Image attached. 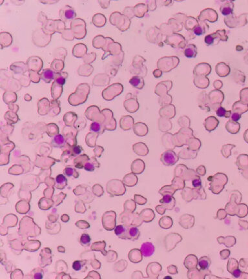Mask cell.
<instances>
[{
	"label": "cell",
	"instance_id": "cell-1",
	"mask_svg": "<svg viewBox=\"0 0 248 279\" xmlns=\"http://www.w3.org/2000/svg\"><path fill=\"white\" fill-rule=\"evenodd\" d=\"M208 180L210 181L209 189L212 191V193L216 194L222 192L224 188V185L227 182V176L221 173H218L214 176H209Z\"/></svg>",
	"mask_w": 248,
	"mask_h": 279
},
{
	"label": "cell",
	"instance_id": "cell-2",
	"mask_svg": "<svg viewBox=\"0 0 248 279\" xmlns=\"http://www.w3.org/2000/svg\"><path fill=\"white\" fill-rule=\"evenodd\" d=\"M193 136V131L191 129L184 128L182 129L178 133L173 136V143L177 147H182L185 144H187L189 140Z\"/></svg>",
	"mask_w": 248,
	"mask_h": 279
},
{
	"label": "cell",
	"instance_id": "cell-3",
	"mask_svg": "<svg viewBox=\"0 0 248 279\" xmlns=\"http://www.w3.org/2000/svg\"><path fill=\"white\" fill-rule=\"evenodd\" d=\"M160 160L165 166H173L178 161V156L173 150H167L162 154Z\"/></svg>",
	"mask_w": 248,
	"mask_h": 279
},
{
	"label": "cell",
	"instance_id": "cell-4",
	"mask_svg": "<svg viewBox=\"0 0 248 279\" xmlns=\"http://www.w3.org/2000/svg\"><path fill=\"white\" fill-rule=\"evenodd\" d=\"M224 100L223 92L215 90V91H211L209 94V103L212 105L213 109H216V111L220 106V104Z\"/></svg>",
	"mask_w": 248,
	"mask_h": 279
},
{
	"label": "cell",
	"instance_id": "cell-5",
	"mask_svg": "<svg viewBox=\"0 0 248 279\" xmlns=\"http://www.w3.org/2000/svg\"><path fill=\"white\" fill-rule=\"evenodd\" d=\"M160 203L165 207L166 209L173 210L175 206L176 200L173 195L166 194L163 196V198L160 200Z\"/></svg>",
	"mask_w": 248,
	"mask_h": 279
},
{
	"label": "cell",
	"instance_id": "cell-6",
	"mask_svg": "<svg viewBox=\"0 0 248 279\" xmlns=\"http://www.w3.org/2000/svg\"><path fill=\"white\" fill-rule=\"evenodd\" d=\"M155 247L151 242H144L140 247V251L144 257H150L153 255Z\"/></svg>",
	"mask_w": 248,
	"mask_h": 279
},
{
	"label": "cell",
	"instance_id": "cell-7",
	"mask_svg": "<svg viewBox=\"0 0 248 279\" xmlns=\"http://www.w3.org/2000/svg\"><path fill=\"white\" fill-rule=\"evenodd\" d=\"M67 7H65L63 10H61L60 12V17L61 19H63L64 21H69L71 20V19H74L76 14V12L74 10L73 8H70V7L68 6V8H67Z\"/></svg>",
	"mask_w": 248,
	"mask_h": 279
},
{
	"label": "cell",
	"instance_id": "cell-8",
	"mask_svg": "<svg viewBox=\"0 0 248 279\" xmlns=\"http://www.w3.org/2000/svg\"><path fill=\"white\" fill-rule=\"evenodd\" d=\"M172 82L170 81H162L157 85L156 89V93L158 95H163L166 94L169 90L171 89Z\"/></svg>",
	"mask_w": 248,
	"mask_h": 279
},
{
	"label": "cell",
	"instance_id": "cell-9",
	"mask_svg": "<svg viewBox=\"0 0 248 279\" xmlns=\"http://www.w3.org/2000/svg\"><path fill=\"white\" fill-rule=\"evenodd\" d=\"M219 122L215 117L209 116L206 118L204 122V126L208 131H212L218 127Z\"/></svg>",
	"mask_w": 248,
	"mask_h": 279
},
{
	"label": "cell",
	"instance_id": "cell-10",
	"mask_svg": "<svg viewBox=\"0 0 248 279\" xmlns=\"http://www.w3.org/2000/svg\"><path fill=\"white\" fill-rule=\"evenodd\" d=\"M160 114L162 117L167 118H172L175 115V109L173 105H166L164 107L161 109L160 111Z\"/></svg>",
	"mask_w": 248,
	"mask_h": 279
},
{
	"label": "cell",
	"instance_id": "cell-11",
	"mask_svg": "<svg viewBox=\"0 0 248 279\" xmlns=\"http://www.w3.org/2000/svg\"><path fill=\"white\" fill-rule=\"evenodd\" d=\"M59 74L55 72L54 70L51 69H45L42 72L41 75V78L44 80L46 83H49L50 80H54L56 77V76H58Z\"/></svg>",
	"mask_w": 248,
	"mask_h": 279
},
{
	"label": "cell",
	"instance_id": "cell-12",
	"mask_svg": "<svg viewBox=\"0 0 248 279\" xmlns=\"http://www.w3.org/2000/svg\"><path fill=\"white\" fill-rule=\"evenodd\" d=\"M51 145L56 148H62L65 145V139L61 134H57L51 140Z\"/></svg>",
	"mask_w": 248,
	"mask_h": 279
},
{
	"label": "cell",
	"instance_id": "cell-13",
	"mask_svg": "<svg viewBox=\"0 0 248 279\" xmlns=\"http://www.w3.org/2000/svg\"><path fill=\"white\" fill-rule=\"evenodd\" d=\"M194 82L195 85L200 89H205L208 87L209 84V81L208 78L205 77L197 76L194 80Z\"/></svg>",
	"mask_w": 248,
	"mask_h": 279
},
{
	"label": "cell",
	"instance_id": "cell-14",
	"mask_svg": "<svg viewBox=\"0 0 248 279\" xmlns=\"http://www.w3.org/2000/svg\"><path fill=\"white\" fill-rule=\"evenodd\" d=\"M182 198L185 202H189L191 200H193V199H194V189H191L187 187H184L182 191Z\"/></svg>",
	"mask_w": 248,
	"mask_h": 279
},
{
	"label": "cell",
	"instance_id": "cell-15",
	"mask_svg": "<svg viewBox=\"0 0 248 279\" xmlns=\"http://www.w3.org/2000/svg\"><path fill=\"white\" fill-rule=\"evenodd\" d=\"M197 156V153L195 151H191L189 149H185L180 151L178 154V157L182 159L189 160L194 159Z\"/></svg>",
	"mask_w": 248,
	"mask_h": 279
},
{
	"label": "cell",
	"instance_id": "cell-16",
	"mask_svg": "<svg viewBox=\"0 0 248 279\" xmlns=\"http://www.w3.org/2000/svg\"><path fill=\"white\" fill-rule=\"evenodd\" d=\"M127 229L128 227L123 226L122 225H118L115 227L114 233L118 238L121 239H127Z\"/></svg>",
	"mask_w": 248,
	"mask_h": 279
},
{
	"label": "cell",
	"instance_id": "cell-17",
	"mask_svg": "<svg viewBox=\"0 0 248 279\" xmlns=\"http://www.w3.org/2000/svg\"><path fill=\"white\" fill-rule=\"evenodd\" d=\"M171 185L175 191L183 189L185 187V180L180 177L174 176V178L172 180Z\"/></svg>",
	"mask_w": 248,
	"mask_h": 279
},
{
	"label": "cell",
	"instance_id": "cell-18",
	"mask_svg": "<svg viewBox=\"0 0 248 279\" xmlns=\"http://www.w3.org/2000/svg\"><path fill=\"white\" fill-rule=\"evenodd\" d=\"M140 231L136 227H128L127 229V239L131 240H135L138 239L140 236Z\"/></svg>",
	"mask_w": 248,
	"mask_h": 279
},
{
	"label": "cell",
	"instance_id": "cell-19",
	"mask_svg": "<svg viewBox=\"0 0 248 279\" xmlns=\"http://www.w3.org/2000/svg\"><path fill=\"white\" fill-rule=\"evenodd\" d=\"M187 144L189 146V149L193 151H198L201 146L200 141L194 137L191 138L189 140Z\"/></svg>",
	"mask_w": 248,
	"mask_h": 279
},
{
	"label": "cell",
	"instance_id": "cell-20",
	"mask_svg": "<svg viewBox=\"0 0 248 279\" xmlns=\"http://www.w3.org/2000/svg\"><path fill=\"white\" fill-rule=\"evenodd\" d=\"M129 83L131 85L134 87V88L140 89H142L143 86V80L142 78L138 76H134L132 78H131L129 80Z\"/></svg>",
	"mask_w": 248,
	"mask_h": 279
},
{
	"label": "cell",
	"instance_id": "cell-21",
	"mask_svg": "<svg viewBox=\"0 0 248 279\" xmlns=\"http://www.w3.org/2000/svg\"><path fill=\"white\" fill-rule=\"evenodd\" d=\"M165 135H164V136H163L162 138V142H163V146L165 148H167L168 149V150H172V149H174V143H173V140H173V139H171L170 140V138H171V134H169V133H167V134H165Z\"/></svg>",
	"mask_w": 248,
	"mask_h": 279
},
{
	"label": "cell",
	"instance_id": "cell-22",
	"mask_svg": "<svg viewBox=\"0 0 248 279\" xmlns=\"http://www.w3.org/2000/svg\"><path fill=\"white\" fill-rule=\"evenodd\" d=\"M56 187L58 189H63L67 185V179L63 174H59L55 179Z\"/></svg>",
	"mask_w": 248,
	"mask_h": 279
},
{
	"label": "cell",
	"instance_id": "cell-23",
	"mask_svg": "<svg viewBox=\"0 0 248 279\" xmlns=\"http://www.w3.org/2000/svg\"><path fill=\"white\" fill-rule=\"evenodd\" d=\"M198 264L202 271H204V270H207L209 267L211 265V260L207 256H202V257L200 258Z\"/></svg>",
	"mask_w": 248,
	"mask_h": 279
},
{
	"label": "cell",
	"instance_id": "cell-24",
	"mask_svg": "<svg viewBox=\"0 0 248 279\" xmlns=\"http://www.w3.org/2000/svg\"><path fill=\"white\" fill-rule=\"evenodd\" d=\"M196 54V47L193 45H189L184 50V54L187 58H194Z\"/></svg>",
	"mask_w": 248,
	"mask_h": 279
},
{
	"label": "cell",
	"instance_id": "cell-25",
	"mask_svg": "<svg viewBox=\"0 0 248 279\" xmlns=\"http://www.w3.org/2000/svg\"><path fill=\"white\" fill-rule=\"evenodd\" d=\"M187 169V167L184 164H179L177 165L176 168L174 169V176L180 177L183 178V176L185 173V171Z\"/></svg>",
	"mask_w": 248,
	"mask_h": 279
},
{
	"label": "cell",
	"instance_id": "cell-26",
	"mask_svg": "<svg viewBox=\"0 0 248 279\" xmlns=\"http://www.w3.org/2000/svg\"><path fill=\"white\" fill-rule=\"evenodd\" d=\"M175 189L172 187V185H165L160 189L159 193L162 196L169 194V195H173L175 193Z\"/></svg>",
	"mask_w": 248,
	"mask_h": 279
},
{
	"label": "cell",
	"instance_id": "cell-27",
	"mask_svg": "<svg viewBox=\"0 0 248 279\" xmlns=\"http://www.w3.org/2000/svg\"><path fill=\"white\" fill-rule=\"evenodd\" d=\"M132 165H133L132 166V170H133L132 171L136 173H142L145 167L144 163L142 161H141V160H137L136 162H134Z\"/></svg>",
	"mask_w": 248,
	"mask_h": 279
},
{
	"label": "cell",
	"instance_id": "cell-28",
	"mask_svg": "<svg viewBox=\"0 0 248 279\" xmlns=\"http://www.w3.org/2000/svg\"><path fill=\"white\" fill-rule=\"evenodd\" d=\"M197 175H198V174H197L196 171H194L193 169H187L185 171L182 178L184 179L185 181H191V180H192L193 178H195Z\"/></svg>",
	"mask_w": 248,
	"mask_h": 279
},
{
	"label": "cell",
	"instance_id": "cell-29",
	"mask_svg": "<svg viewBox=\"0 0 248 279\" xmlns=\"http://www.w3.org/2000/svg\"><path fill=\"white\" fill-rule=\"evenodd\" d=\"M194 199L205 200L206 198V194H205L204 188L202 187L198 189L194 188Z\"/></svg>",
	"mask_w": 248,
	"mask_h": 279
},
{
	"label": "cell",
	"instance_id": "cell-30",
	"mask_svg": "<svg viewBox=\"0 0 248 279\" xmlns=\"http://www.w3.org/2000/svg\"><path fill=\"white\" fill-rule=\"evenodd\" d=\"M237 127H238V123L236 122H233V121H229V122H227L226 123V129L227 130L231 132V133H235L237 131V129L238 130V129H237Z\"/></svg>",
	"mask_w": 248,
	"mask_h": 279
},
{
	"label": "cell",
	"instance_id": "cell-31",
	"mask_svg": "<svg viewBox=\"0 0 248 279\" xmlns=\"http://www.w3.org/2000/svg\"><path fill=\"white\" fill-rule=\"evenodd\" d=\"M160 129L162 131H168L169 130V129L171 128V123L168 120H165V119H163L161 118L160 120Z\"/></svg>",
	"mask_w": 248,
	"mask_h": 279
},
{
	"label": "cell",
	"instance_id": "cell-32",
	"mask_svg": "<svg viewBox=\"0 0 248 279\" xmlns=\"http://www.w3.org/2000/svg\"><path fill=\"white\" fill-rule=\"evenodd\" d=\"M91 238L90 237V236L88 234L83 233L81 235L80 237V244L82 245L83 246H87L89 245L90 242H91Z\"/></svg>",
	"mask_w": 248,
	"mask_h": 279
},
{
	"label": "cell",
	"instance_id": "cell-33",
	"mask_svg": "<svg viewBox=\"0 0 248 279\" xmlns=\"http://www.w3.org/2000/svg\"><path fill=\"white\" fill-rule=\"evenodd\" d=\"M197 257L194 255H189L185 258V260L184 261V266L185 267H187L190 263H193L194 264L197 265Z\"/></svg>",
	"mask_w": 248,
	"mask_h": 279
},
{
	"label": "cell",
	"instance_id": "cell-34",
	"mask_svg": "<svg viewBox=\"0 0 248 279\" xmlns=\"http://www.w3.org/2000/svg\"><path fill=\"white\" fill-rule=\"evenodd\" d=\"M64 174L68 177L75 176L76 178H77L78 176V173L75 171L74 169H73L72 167H67L65 169Z\"/></svg>",
	"mask_w": 248,
	"mask_h": 279
},
{
	"label": "cell",
	"instance_id": "cell-35",
	"mask_svg": "<svg viewBox=\"0 0 248 279\" xmlns=\"http://www.w3.org/2000/svg\"><path fill=\"white\" fill-rule=\"evenodd\" d=\"M101 129V125L100 122H94L90 127V131L94 132H100Z\"/></svg>",
	"mask_w": 248,
	"mask_h": 279
},
{
	"label": "cell",
	"instance_id": "cell-36",
	"mask_svg": "<svg viewBox=\"0 0 248 279\" xmlns=\"http://www.w3.org/2000/svg\"><path fill=\"white\" fill-rule=\"evenodd\" d=\"M192 185L195 189H198L202 187V181L200 176L197 175L195 178L192 180Z\"/></svg>",
	"mask_w": 248,
	"mask_h": 279
},
{
	"label": "cell",
	"instance_id": "cell-37",
	"mask_svg": "<svg viewBox=\"0 0 248 279\" xmlns=\"http://www.w3.org/2000/svg\"><path fill=\"white\" fill-rule=\"evenodd\" d=\"M178 123H179L180 126L184 127H187L189 126L190 121H189V118L187 117L182 116V118H180V120L178 121Z\"/></svg>",
	"mask_w": 248,
	"mask_h": 279
},
{
	"label": "cell",
	"instance_id": "cell-38",
	"mask_svg": "<svg viewBox=\"0 0 248 279\" xmlns=\"http://www.w3.org/2000/svg\"><path fill=\"white\" fill-rule=\"evenodd\" d=\"M220 12L224 16H228L233 12V9L229 7H222L220 8Z\"/></svg>",
	"mask_w": 248,
	"mask_h": 279
},
{
	"label": "cell",
	"instance_id": "cell-39",
	"mask_svg": "<svg viewBox=\"0 0 248 279\" xmlns=\"http://www.w3.org/2000/svg\"><path fill=\"white\" fill-rule=\"evenodd\" d=\"M172 101L171 96L169 95H165L164 96L162 97L161 98V101H160V104L161 105H167V104L171 103Z\"/></svg>",
	"mask_w": 248,
	"mask_h": 279
},
{
	"label": "cell",
	"instance_id": "cell-40",
	"mask_svg": "<svg viewBox=\"0 0 248 279\" xmlns=\"http://www.w3.org/2000/svg\"><path fill=\"white\" fill-rule=\"evenodd\" d=\"M216 115L218 117H225L226 116L227 111L225 110V108L222 107H220L216 111Z\"/></svg>",
	"mask_w": 248,
	"mask_h": 279
},
{
	"label": "cell",
	"instance_id": "cell-41",
	"mask_svg": "<svg viewBox=\"0 0 248 279\" xmlns=\"http://www.w3.org/2000/svg\"><path fill=\"white\" fill-rule=\"evenodd\" d=\"M82 266H83V264L81 261L76 260V261H74V262H73L72 268L74 269V271H80V270H81V267H82Z\"/></svg>",
	"mask_w": 248,
	"mask_h": 279
},
{
	"label": "cell",
	"instance_id": "cell-42",
	"mask_svg": "<svg viewBox=\"0 0 248 279\" xmlns=\"http://www.w3.org/2000/svg\"><path fill=\"white\" fill-rule=\"evenodd\" d=\"M196 173L200 176H204L205 173H206V170H205V167L204 165H200L198 168L196 169Z\"/></svg>",
	"mask_w": 248,
	"mask_h": 279
},
{
	"label": "cell",
	"instance_id": "cell-43",
	"mask_svg": "<svg viewBox=\"0 0 248 279\" xmlns=\"http://www.w3.org/2000/svg\"><path fill=\"white\" fill-rule=\"evenodd\" d=\"M214 39H215V38H214L213 35H212V34L205 36V38L204 39L205 43H206L207 45H213V42H214Z\"/></svg>",
	"mask_w": 248,
	"mask_h": 279
},
{
	"label": "cell",
	"instance_id": "cell-44",
	"mask_svg": "<svg viewBox=\"0 0 248 279\" xmlns=\"http://www.w3.org/2000/svg\"><path fill=\"white\" fill-rule=\"evenodd\" d=\"M229 145H225L222 148V151H221V153L222 154V155L225 158H227V157H229V155H230V152L229 151V149H228V147H229Z\"/></svg>",
	"mask_w": 248,
	"mask_h": 279
},
{
	"label": "cell",
	"instance_id": "cell-45",
	"mask_svg": "<svg viewBox=\"0 0 248 279\" xmlns=\"http://www.w3.org/2000/svg\"><path fill=\"white\" fill-rule=\"evenodd\" d=\"M83 167L87 171H94V169H95L94 165H93L92 163L89 162H86L85 164H84Z\"/></svg>",
	"mask_w": 248,
	"mask_h": 279
},
{
	"label": "cell",
	"instance_id": "cell-46",
	"mask_svg": "<svg viewBox=\"0 0 248 279\" xmlns=\"http://www.w3.org/2000/svg\"><path fill=\"white\" fill-rule=\"evenodd\" d=\"M231 120L233 122H236L240 119L241 118V114L239 113V112H233L231 114Z\"/></svg>",
	"mask_w": 248,
	"mask_h": 279
},
{
	"label": "cell",
	"instance_id": "cell-47",
	"mask_svg": "<svg viewBox=\"0 0 248 279\" xmlns=\"http://www.w3.org/2000/svg\"><path fill=\"white\" fill-rule=\"evenodd\" d=\"M82 150L83 149L80 146H75L72 149V154L74 156H78V154H80L81 153Z\"/></svg>",
	"mask_w": 248,
	"mask_h": 279
},
{
	"label": "cell",
	"instance_id": "cell-48",
	"mask_svg": "<svg viewBox=\"0 0 248 279\" xmlns=\"http://www.w3.org/2000/svg\"><path fill=\"white\" fill-rule=\"evenodd\" d=\"M56 81L59 85H63L65 83V78L60 76V74H59L58 76H57V78L56 79Z\"/></svg>",
	"mask_w": 248,
	"mask_h": 279
},
{
	"label": "cell",
	"instance_id": "cell-49",
	"mask_svg": "<svg viewBox=\"0 0 248 279\" xmlns=\"http://www.w3.org/2000/svg\"><path fill=\"white\" fill-rule=\"evenodd\" d=\"M156 209L157 211V212L159 214H160V215H163V214L165 213V211H166V209L165 208V207L162 204L159 205H157Z\"/></svg>",
	"mask_w": 248,
	"mask_h": 279
},
{
	"label": "cell",
	"instance_id": "cell-50",
	"mask_svg": "<svg viewBox=\"0 0 248 279\" xmlns=\"http://www.w3.org/2000/svg\"><path fill=\"white\" fill-rule=\"evenodd\" d=\"M225 211L224 209H219L218 211V212H217V217L219 219H223L225 218Z\"/></svg>",
	"mask_w": 248,
	"mask_h": 279
},
{
	"label": "cell",
	"instance_id": "cell-51",
	"mask_svg": "<svg viewBox=\"0 0 248 279\" xmlns=\"http://www.w3.org/2000/svg\"><path fill=\"white\" fill-rule=\"evenodd\" d=\"M194 34H195L196 35H198V36H200V35H202L204 34V32H203V29L201 27H200V26H198V27H196L195 29H194Z\"/></svg>",
	"mask_w": 248,
	"mask_h": 279
},
{
	"label": "cell",
	"instance_id": "cell-52",
	"mask_svg": "<svg viewBox=\"0 0 248 279\" xmlns=\"http://www.w3.org/2000/svg\"><path fill=\"white\" fill-rule=\"evenodd\" d=\"M241 274H242V273L240 271V270L238 269H236L235 270H234L233 272H232V275H233V277H235V278H239V277H240V276L241 275Z\"/></svg>",
	"mask_w": 248,
	"mask_h": 279
},
{
	"label": "cell",
	"instance_id": "cell-53",
	"mask_svg": "<svg viewBox=\"0 0 248 279\" xmlns=\"http://www.w3.org/2000/svg\"><path fill=\"white\" fill-rule=\"evenodd\" d=\"M222 86V81H220L217 80V81H215V82H214V87H215V88L216 89H220Z\"/></svg>",
	"mask_w": 248,
	"mask_h": 279
},
{
	"label": "cell",
	"instance_id": "cell-54",
	"mask_svg": "<svg viewBox=\"0 0 248 279\" xmlns=\"http://www.w3.org/2000/svg\"><path fill=\"white\" fill-rule=\"evenodd\" d=\"M136 200L137 202L140 204H143L146 203V200L142 197V196H140V197H136Z\"/></svg>",
	"mask_w": 248,
	"mask_h": 279
},
{
	"label": "cell",
	"instance_id": "cell-55",
	"mask_svg": "<svg viewBox=\"0 0 248 279\" xmlns=\"http://www.w3.org/2000/svg\"><path fill=\"white\" fill-rule=\"evenodd\" d=\"M162 74V72L161 70H156L154 71V76L156 78H159L160 76H161Z\"/></svg>",
	"mask_w": 248,
	"mask_h": 279
},
{
	"label": "cell",
	"instance_id": "cell-56",
	"mask_svg": "<svg viewBox=\"0 0 248 279\" xmlns=\"http://www.w3.org/2000/svg\"><path fill=\"white\" fill-rule=\"evenodd\" d=\"M164 278H170V279H171L172 278L170 277H164Z\"/></svg>",
	"mask_w": 248,
	"mask_h": 279
}]
</instances>
